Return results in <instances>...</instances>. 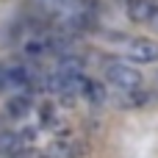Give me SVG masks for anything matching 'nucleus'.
I'll return each mask as SVG.
<instances>
[{"label": "nucleus", "mask_w": 158, "mask_h": 158, "mask_svg": "<svg viewBox=\"0 0 158 158\" xmlns=\"http://www.w3.org/2000/svg\"><path fill=\"white\" fill-rule=\"evenodd\" d=\"M3 75H6V89H25L31 83V69L19 61L3 64Z\"/></svg>", "instance_id": "nucleus-3"}, {"label": "nucleus", "mask_w": 158, "mask_h": 158, "mask_svg": "<svg viewBox=\"0 0 158 158\" xmlns=\"http://www.w3.org/2000/svg\"><path fill=\"white\" fill-rule=\"evenodd\" d=\"M111 100H114L117 108H142V106L150 103V94L144 89H139V92H114Z\"/></svg>", "instance_id": "nucleus-6"}, {"label": "nucleus", "mask_w": 158, "mask_h": 158, "mask_svg": "<svg viewBox=\"0 0 158 158\" xmlns=\"http://www.w3.org/2000/svg\"><path fill=\"white\" fill-rule=\"evenodd\" d=\"M83 58L81 56H75V53H67V56H58V64H56V69L53 72H58V75H67V78H78V75H83Z\"/></svg>", "instance_id": "nucleus-7"}, {"label": "nucleus", "mask_w": 158, "mask_h": 158, "mask_svg": "<svg viewBox=\"0 0 158 158\" xmlns=\"http://www.w3.org/2000/svg\"><path fill=\"white\" fill-rule=\"evenodd\" d=\"M128 58L139 64H156L158 61V44L150 39H131L128 42Z\"/></svg>", "instance_id": "nucleus-2"}, {"label": "nucleus", "mask_w": 158, "mask_h": 158, "mask_svg": "<svg viewBox=\"0 0 158 158\" xmlns=\"http://www.w3.org/2000/svg\"><path fill=\"white\" fill-rule=\"evenodd\" d=\"M0 92H6V75H3V64H0Z\"/></svg>", "instance_id": "nucleus-12"}, {"label": "nucleus", "mask_w": 158, "mask_h": 158, "mask_svg": "<svg viewBox=\"0 0 158 158\" xmlns=\"http://www.w3.org/2000/svg\"><path fill=\"white\" fill-rule=\"evenodd\" d=\"M47 158H81L83 156V147L75 142V139H56L50 147H47V153H44Z\"/></svg>", "instance_id": "nucleus-5"}, {"label": "nucleus", "mask_w": 158, "mask_h": 158, "mask_svg": "<svg viewBox=\"0 0 158 158\" xmlns=\"http://www.w3.org/2000/svg\"><path fill=\"white\" fill-rule=\"evenodd\" d=\"M78 94H81L89 106H94V108H100V106L108 103V92H106V86L97 83V81H92V78H86V75H83V81H81Z\"/></svg>", "instance_id": "nucleus-4"}, {"label": "nucleus", "mask_w": 158, "mask_h": 158, "mask_svg": "<svg viewBox=\"0 0 158 158\" xmlns=\"http://www.w3.org/2000/svg\"><path fill=\"white\" fill-rule=\"evenodd\" d=\"M31 97L28 94H14V97H8V103H6V114L11 117V119H22V117H28L31 114Z\"/></svg>", "instance_id": "nucleus-8"}, {"label": "nucleus", "mask_w": 158, "mask_h": 158, "mask_svg": "<svg viewBox=\"0 0 158 158\" xmlns=\"http://www.w3.org/2000/svg\"><path fill=\"white\" fill-rule=\"evenodd\" d=\"M147 22H150L153 28H158V3H156V0H153V14H150V19H147Z\"/></svg>", "instance_id": "nucleus-11"}, {"label": "nucleus", "mask_w": 158, "mask_h": 158, "mask_svg": "<svg viewBox=\"0 0 158 158\" xmlns=\"http://www.w3.org/2000/svg\"><path fill=\"white\" fill-rule=\"evenodd\" d=\"M39 119H42V128H50V125L56 122V108H53L50 103L39 106Z\"/></svg>", "instance_id": "nucleus-10"}, {"label": "nucleus", "mask_w": 158, "mask_h": 158, "mask_svg": "<svg viewBox=\"0 0 158 158\" xmlns=\"http://www.w3.org/2000/svg\"><path fill=\"white\" fill-rule=\"evenodd\" d=\"M103 78H106V83H108L114 92H139V89H144L142 72H139L133 64H125V61H117V58L106 61Z\"/></svg>", "instance_id": "nucleus-1"}, {"label": "nucleus", "mask_w": 158, "mask_h": 158, "mask_svg": "<svg viewBox=\"0 0 158 158\" xmlns=\"http://www.w3.org/2000/svg\"><path fill=\"white\" fill-rule=\"evenodd\" d=\"M125 8H128V17L133 22H147L153 14V0H128Z\"/></svg>", "instance_id": "nucleus-9"}]
</instances>
